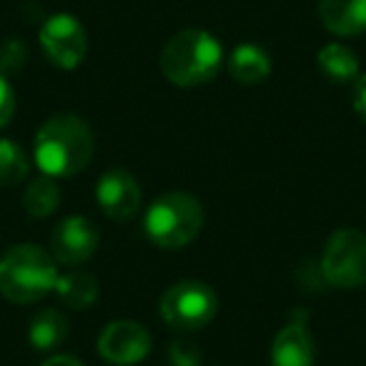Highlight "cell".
Here are the masks:
<instances>
[{
	"label": "cell",
	"mask_w": 366,
	"mask_h": 366,
	"mask_svg": "<svg viewBox=\"0 0 366 366\" xmlns=\"http://www.w3.org/2000/svg\"><path fill=\"white\" fill-rule=\"evenodd\" d=\"M36 163L46 176L68 178L88 166L93 156V133L73 113L53 116L36 133Z\"/></svg>",
	"instance_id": "6da1fadb"
},
{
	"label": "cell",
	"mask_w": 366,
	"mask_h": 366,
	"mask_svg": "<svg viewBox=\"0 0 366 366\" xmlns=\"http://www.w3.org/2000/svg\"><path fill=\"white\" fill-rule=\"evenodd\" d=\"M221 66L224 48L201 28L176 33L161 51V73L178 88H196L214 81Z\"/></svg>",
	"instance_id": "7a4b0ae2"
},
{
	"label": "cell",
	"mask_w": 366,
	"mask_h": 366,
	"mask_svg": "<svg viewBox=\"0 0 366 366\" xmlns=\"http://www.w3.org/2000/svg\"><path fill=\"white\" fill-rule=\"evenodd\" d=\"M58 264L36 244L13 246L0 259V294L13 304H33L56 289Z\"/></svg>",
	"instance_id": "3957f363"
},
{
	"label": "cell",
	"mask_w": 366,
	"mask_h": 366,
	"mask_svg": "<svg viewBox=\"0 0 366 366\" xmlns=\"http://www.w3.org/2000/svg\"><path fill=\"white\" fill-rule=\"evenodd\" d=\"M204 206L199 199L183 191L163 194L148 206L143 229L146 236L161 249H183L204 231Z\"/></svg>",
	"instance_id": "277c9868"
},
{
	"label": "cell",
	"mask_w": 366,
	"mask_h": 366,
	"mask_svg": "<svg viewBox=\"0 0 366 366\" xmlns=\"http://www.w3.org/2000/svg\"><path fill=\"white\" fill-rule=\"evenodd\" d=\"M219 311L216 291L204 281H178L161 296V316L176 331H199L214 321Z\"/></svg>",
	"instance_id": "5b68a950"
},
{
	"label": "cell",
	"mask_w": 366,
	"mask_h": 366,
	"mask_svg": "<svg viewBox=\"0 0 366 366\" xmlns=\"http://www.w3.org/2000/svg\"><path fill=\"white\" fill-rule=\"evenodd\" d=\"M321 274L334 289H359L366 284V236L356 229H339L329 236L321 254Z\"/></svg>",
	"instance_id": "8992f818"
},
{
	"label": "cell",
	"mask_w": 366,
	"mask_h": 366,
	"mask_svg": "<svg viewBox=\"0 0 366 366\" xmlns=\"http://www.w3.org/2000/svg\"><path fill=\"white\" fill-rule=\"evenodd\" d=\"M41 46L46 58L56 68L73 71L83 63L88 53V36L81 21L68 13L51 16L41 28Z\"/></svg>",
	"instance_id": "52a82bcc"
},
{
	"label": "cell",
	"mask_w": 366,
	"mask_h": 366,
	"mask_svg": "<svg viewBox=\"0 0 366 366\" xmlns=\"http://www.w3.org/2000/svg\"><path fill=\"white\" fill-rule=\"evenodd\" d=\"M151 351V334L131 319L111 321L98 336V354L113 366H133Z\"/></svg>",
	"instance_id": "ba28073f"
},
{
	"label": "cell",
	"mask_w": 366,
	"mask_h": 366,
	"mask_svg": "<svg viewBox=\"0 0 366 366\" xmlns=\"http://www.w3.org/2000/svg\"><path fill=\"white\" fill-rule=\"evenodd\" d=\"M96 201L108 219L123 224L136 219V214L141 211V186L128 171L113 168L98 178Z\"/></svg>",
	"instance_id": "9c48e42d"
},
{
	"label": "cell",
	"mask_w": 366,
	"mask_h": 366,
	"mask_svg": "<svg viewBox=\"0 0 366 366\" xmlns=\"http://www.w3.org/2000/svg\"><path fill=\"white\" fill-rule=\"evenodd\" d=\"M98 249V231L83 216H68L51 234V256L61 266H78Z\"/></svg>",
	"instance_id": "30bf717a"
},
{
	"label": "cell",
	"mask_w": 366,
	"mask_h": 366,
	"mask_svg": "<svg viewBox=\"0 0 366 366\" xmlns=\"http://www.w3.org/2000/svg\"><path fill=\"white\" fill-rule=\"evenodd\" d=\"M316 341L304 324H289L271 344V366H314Z\"/></svg>",
	"instance_id": "8fae6325"
},
{
	"label": "cell",
	"mask_w": 366,
	"mask_h": 366,
	"mask_svg": "<svg viewBox=\"0 0 366 366\" xmlns=\"http://www.w3.org/2000/svg\"><path fill=\"white\" fill-rule=\"evenodd\" d=\"M319 18L334 36L366 33V0H321Z\"/></svg>",
	"instance_id": "7c38bea8"
},
{
	"label": "cell",
	"mask_w": 366,
	"mask_h": 366,
	"mask_svg": "<svg viewBox=\"0 0 366 366\" xmlns=\"http://www.w3.org/2000/svg\"><path fill=\"white\" fill-rule=\"evenodd\" d=\"M229 73L234 81L244 86H259L271 73V56L261 46L244 43L234 48V53L229 56Z\"/></svg>",
	"instance_id": "4fadbf2b"
},
{
	"label": "cell",
	"mask_w": 366,
	"mask_h": 366,
	"mask_svg": "<svg viewBox=\"0 0 366 366\" xmlns=\"http://www.w3.org/2000/svg\"><path fill=\"white\" fill-rule=\"evenodd\" d=\"M316 63L331 83H354L359 78V61L351 53V48L341 46V43H329L321 48Z\"/></svg>",
	"instance_id": "5bb4252c"
},
{
	"label": "cell",
	"mask_w": 366,
	"mask_h": 366,
	"mask_svg": "<svg viewBox=\"0 0 366 366\" xmlns=\"http://www.w3.org/2000/svg\"><path fill=\"white\" fill-rule=\"evenodd\" d=\"M53 291L71 309H88L98 299V281L88 271H71L66 276H58Z\"/></svg>",
	"instance_id": "9a60e30c"
},
{
	"label": "cell",
	"mask_w": 366,
	"mask_h": 366,
	"mask_svg": "<svg viewBox=\"0 0 366 366\" xmlns=\"http://www.w3.org/2000/svg\"><path fill=\"white\" fill-rule=\"evenodd\" d=\"M68 336V321L58 309H43L41 314L33 319L31 329H28V339H31L36 351H53L61 346Z\"/></svg>",
	"instance_id": "2e32d148"
},
{
	"label": "cell",
	"mask_w": 366,
	"mask_h": 366,
	"mask_svg": "<svg viewBox=\"0 0 366 366\" xmlns=\"http://www.w3.org/2000/svg\"><path fill=\"white\" fill-rule=\"evenodd\" d=\"M58 206H61V186L56 183V178L43 173L41 178L28 183L26 194H23V209L33 219H46Z\"/></svg>",
	"instance_id": "e0dca14e"
},
{
	"label": "cell",
	"mask_w": 366,
	"mask_h": 366,
	"mask_svg": "<svg viewBox=\"0 0 366 366\" xmlns=\"http://www.w3.org/2000/svg\"><path fill=\"white\" fill-rule=\"evenodd\" d=\"M28 156L16 141L0 138V186H16L28 176Z\"/></svg>",
	"instance_id": "ac0fdd59"
},
{
	"label": "cell",
	"mask_w": 366,
	"mask_h": 366,
	"mask_svg": "<svg viewBox=\"0 0 366 366\" xmlns=\"http://www.w3.org/2000/svg\"><path fill=\"white\" fill-rule=\"evenodd\" d=\"M28 63V48L23 41L13 38L0 46V76H13V73H21Z\"/></svg>",
	"instance_id": "d6986e66"
},
{
	"label": "cell",
	"mask_w": 366,
	"mask_h": 366,
	"mask_svg": "<svg viewBox=\"0 0 366 366\" xmlns=\"http://www.w3.org/2000/svg\"><path fill=\"white\" fill-rule=\"evenodd\" d=\"M201 359H204V354H201L196 341H173L168 349L171 366H201Z\"/></svg>",
	"instance_id": "ffe728a7"
},
{
	"label": "cell",
	"mask_w": 366,
	"mask_h": 366,
	"mask_svg": "<svg viewBox=\"0 0 366 366\" xmlns=\"http://www.w3.org/2000/svg\"><path fill=\"white\" fill-rule=\"evenodd\" d=\"M16 113V93H13L11 83L0 76V128L8 126Z\"/></svg>",
	"instance_id": "44dd1931"
},
{
	"label": "cell",
	"mask_w": 366,
	"mask_h": 366,
	"mask_svg": "<svg viewBox=\"0 0 366 366\" xmlns=\"http://www.w3.org/2000/svg\"><path fill=\"white\" fill-rule=\"evenodd\" d=\"M354 111L366 123V73L354 81Z\"/></svg>",
	"instance_id": "7402d4cb"
},
{
	"label": "cell",
	"mask_w": 366,
	"mask_h": 366,
	"mask_svg": "<svg viewBox=\"0 0 366 366\" xmlns=\"http://www.w3.org/2000/svg\"><path fill=\"white\" fill-rule=\"evenodd\" d=\"M41 366H83V364L71 354H58V356H51L48 361H43Z\"/></svg>",
	"instance_id": "603a6c76"
}]
</instances>
